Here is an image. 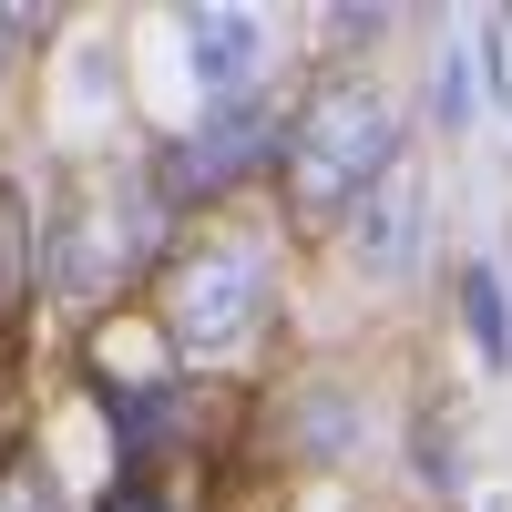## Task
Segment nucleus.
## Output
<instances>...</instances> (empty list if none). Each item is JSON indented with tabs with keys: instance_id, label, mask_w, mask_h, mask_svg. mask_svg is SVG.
<instances>
[{
	"instance_id": "obj_8",
	"label": "nucleus",
	"mask_w": 512,
	"mask_h": 512,
	"mask_svg": "<svg viewBox=\"0 0 512 512\" xmlns=\"http://www.w3.org/2000/svg\"><path fill=\"white\" fill-rule=\"evenodd\" d=\"M31 267H41V226H21V195H0V338L31 308Z\"/></svg>"
},
{
	"instance_id": "obj_11",
	"label": "nucleus",
	"mask_w": 512,
	"mask_h": 512,
	"mask_svg": "<svg viewBox=\"0 0 512 512\" xmlns=\"http://www.w3.org/2000/svg\"><path fill=\"white\" fill-rule=\"evenodd\" d=\"M11 31H21V21H11V11H0V41H11Z\"/></svg>"
},
{
	"instance_id": "obj_1",
	"label": "nucleus",
	"mask_w": 512,
	"mask_h": 512,
	"mask_svg": "<svg viewBox=\"0 0 512 512\" xmlns=\"http://www.w3.org/2000/svg\"><path fill=\"white\" fill-rule=\"evenodd\" d=\"M400 144H410L400 103L379 93L369 72H328L318 93L287 113V154H277L287 216L297 226H349L359 205L400 175Z\"/></svg>"
},
{
	"instance_id": "obj_2",
	"label": "nucleus",
	"mask_w": 512,
	"mask_h": 512,
	"mask_svg": "<svg viewBox=\"0 0 512 512\" xmlns=\"http://www.w3.org/2000/svg\"><path fill=\"white\" fill-rule=\"evenodd\" d=\"M267 246L246 236H205L185 246L175 267H164V338H175L185 359H226L256 338V318H267Z\"/></svg>"
},
{
	"instance_id": "obj_3",
	"label": "nucleus",
	"mask_w": 512,
	"mask_h": 512,
	"mask_svg": "<svg viewBox=\"0 0 512 512\" xmlns=\"http://www.w3.org/2000/svg\"><path fill=\"white\" fill-rule=\"evenodd\" d=\"M277 154H287V123H277L267 103L205 113L195 134H175V144L154 154V195H164V205H216V195H236L246 175H267Z\"/></svg>"
},
{
	"instance_id": "obj_9",
	"label": "nucleus",
	"mask_w": 512,
	"mask_h": 512,
	"mask_svg": "<svg viewBox=\"0 0 512 512\" xmlns=\"http://www.w3.org/2000/svg\"><path fill=\"white\" fill-rule=\"evenodd\" d=\"M0 512H72V492H62V472L52 461H11V472H0Z\"/></svg>"
},
{
	"instance_id": "obj_4",
	"label": "nucleus",
	"mask_w": 512,
	"mask_h": 512,
	"mask_svg": "<svg viewBox=\"0 0 512 512\" xmlns=\"http://www.w3.org/2000/svg\"><path fill=\"white\" fill-rule=\"evenodd\" d=\"M185 72H195L205 113L256 103V72H267V21H256V11H185Z\"/></svg>"
},
{
	"instance_id": "obj_6",
	"label": "nucleus",
	"mask_w": 512,
	"mask_h": 512,
	"mask_svg": "<svg viewBox=\"0 0 512 512\" xmlns=\"http://www.w3.org/2000/svg\"><path fill=\"white\" fill-rule=\"evenodd\" d=\"M410 216H420V195H410V164H400V175L349 216V246H359V267H369V277H390L400 256H410Z\"/></svg>"
},
{
	"instance_id": "obj_5",
	"label": "nucleus",
	"mask_w": 512,
	"mask_h": 512,
	"mask_svg": "<svg viewBox=\"0 0 512 512\" xmlns=\"http://www.w3.org/2000/svg\"><path fill=\"white\" fill-rule=\"evenodd\" d=\"M103 410H113V441H123V472H144V461L185 431V379H144V390H103Z\"/></svg>"
},
{
	"instance_id": "obj_10",
	"label": "nucleus",
	"mask_w": 512,
	"mask_h": 512,
	"mask_svg": "<svg viewBox=\"0 0 512 512\" xmlns=\"http://www.w3.org/2000/svg\"><path fill=\"white\" fill-rule=\"evenodd\" d=\"M103 512H185V502L164 492V482H144V472H134V482H113V502H103Z\"/></svg>"
},
{
	"instance_id": "obj_7",
	"label": "nucleus",
	"mask_w": 512,
	"mask_h": 512,
	"mask_svg": "<svg viewBox=\"0 0 512 512\" xmlns=\"http://www.w3.org/2000/svg\"><path fill=\"white\" fill-rule=\"evenodd\" d=\"M461 328H472V349H482L492 369L512 359V297H502V277L482 267V256L461 267Z\"/></svg>"
}]
</instances>
